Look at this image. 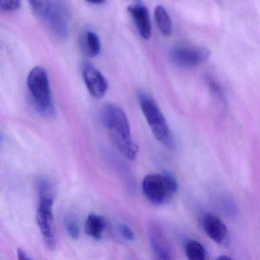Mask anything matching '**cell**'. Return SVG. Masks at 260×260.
<instances>
[{
    "label": "cell",
    "mask_w": 260,
    "mask_h": 260,
    "mask_svg": "<svg viewBox=\"0 0 260 260\" xmlns=\"http://www.w3.org/2000/svg\"><path fill=\"white\" fill-rule=\"evenodd\" d=\"M177 188L176 179L168 173H153L143 179V192L148 201L154 205L167 203L176 194Z\"/></svg>",
    "instance_id": "cell-3"
},
{
    "label": "cell",
    "mask_w": 260,
    "mask_h": 260,
    "mask_svg": "<svg viewBox=\"0 0 260 260\" xmlns=\"http://www.w3.org/2000/svg\"><path fill=\"white\" fill-rule=\"evenodd\" d=\"M27 85L38 110L44 114H51L53 112L52 95L45 70L41 67L33 68L28 74Z\"/></svg>",
    "instance_id": "cell-5"
},
{
    "label": "cell",
    "mask_w": 260,
    "mask_h": 260,
    "mask_svg": "<svg viewBox=\"0 0 260 260\" xmlns=\"http://www.w3.org/2000/svg\"><path fill=\"white\" fill-rule=\"evenodd\" d=\"M138 100L146 121L156 139L172 148L174 146V140L171 131L156 102L143 92L138 93Z\"/></svg>",
    "instance_id": "cell-2"
},
{
    "label": "cell",
    "mask_w": 260,
    "mask_h": 260,
    "mask_svg": "<svg viewBox=\"0 0 260 260\" xmlns=\"http://www.w3.org/2000/svg\"><path fill=\"white\" fill-rule=\"evenodd\" d=\"M154 19L159 31L166 37L173 32V22L168 12L162 6H157L154 10Z\"/></svg>",
    "instance_id": "cell-14"
},
{
    "label": "cell",
    "mask_w": 260,
    "mask_h": 260,
    "mask_svg": "<svg viewBox=\"0 0 260 260\" xmlns=\"http://www.w3.org/2000/svg\"><path fill=\"white\" fill-rule=\"evenodd\" d=\"M102 120L111 141L127 159H135L138 147L132 138L130 124L125 112L115 104H107L102 111Z\"/></svg>",
    "instance_id": "cell-1"
},
{
    "label": "cell",
    "mask_w": 260,
    "mask_h": 260,
    "mask_svg": "<svg viewBox=\"0 0 260 260\" xmlns=\"http://www.w3.org/2000/svg\"><path fill=\"white\" fill-rule=\"evenodd\" d=\"M118 231L119 232L120 235L125 240H128V241H133L135 240V233L133 232L132 228L125 223L118 224Z\"/></svg>",
    "instance_id": "cell-19"
},
{
    "label": "cell",
    "mask_w": 260,
    "mask_h": 260,
    "mask_svg": "<svg viewBox=\"0 0 260 260\" xmlns=\"http://www.w3.org/2000/svg\"><path fill=\"white\" fill-rule=\"evenodd\" d=\"M106 226V220L103 216L90 214L86 219L85 230L89 237L95 240H100L103 237Z\"/></svg>",
    "instance_id": "cell-13"
},
{
    "label": "cell",
    "mask_w": 260,
    "mask_h": 260,
    "mask_svg": "<svg viewBox=\"0 0 260 260\" xmlns=\"http://www.w3.org/2000/svg\"><path fill=\"white\" fill-rule=\"evenodd\" d=\"M203 228L207 235L215 243H222L228 237V228L217 216L208 214L203 219Z\"/></svg>",
    "instance_id": "cell-11"
},
{
    "label": "cell",
    "mask_w": 260,
    "mask_h": 260,
    "mask_svg": "<svg viewBox=\"0 0 260 260\" xmlns=\"http://www.w3.org/2000/svg\"><path fill=\"white\" fill-rule=\"evenodd\" d=\"M56 1L57 0H28V4L39 19L49 11Z\"/></svg>",
    "instance_id": "cell-16"
},
{
    "label": "cell",
    "mask_w": 260,
    "mask_h": 260,
    "mask_svg": "<svg viewBox=\"0 0 260 260\" xmlns=\"http://www.w3.org/2000/svg\"><path fill=\"white\" fill-rule=\"evenodd\" d=\"M53 207L54 199L48 189V185L45 182H42L39 185V203L36 212V220L45 244L50 249L56 247Z\"/></svg>",
    "instance_id": "cell-4"
},
{
    "label": "cell",
    "mask_w": 260,
    "mask_h": 260,
    "mask_svg": "<svg viewBox=\"0 0 260 260\" xmlns=\"http://www.w3.org/2000/svg\"><path fill=\"white\" fill-rule=\"evenodd\" d=\"M65 228L70 237L74 240H77L80 237V228L77 217L73 214L67 216L64 220Z\"/></svg>",
    "instance_id": "cell-17"
},
{
    "label": "cell",
    "mask_w": 260,
    "mask_h": 260,
    "mask_svg": "<svg viewBox=\"0 0 260 260\" xmlns=\"http://www.w3.org/2000/svg\"><path fill=\"white\" fill-rule=\"evenodd\" d=\"M148 237L150 246L156 258L162 260L173 258L171 248L168 240L159 225L155 223H151L149 225Z\"/></svg>",
    "instance_id": "cell-9"
},
{
    "label": "cell",
    "mask_w": 260,
    "mask_h": 260,
    "mask_svg": "<svg viewBox=\"0 0 260 260\" xmlns=\"http://www.w3.org/2000/svg\"><path fill=\"white\" fill-rule=\"evenodd\" d=\"M18 254V258L19 259L22 260H26V259H31V257L28 255V254L25 251H24L23 249H19L17 251Z\"/></svg>",
    "instance_id": "cell-20"
},
{
    "label": "cell",
    "mask_w": 260,
    "mask_h": 260,
    "mask_svg": "<svg viewBox=\"0 0 260 260\" xmlns=\"http://www.w3.org/2000/svg\"><path fill=\"white\" fill-rule=\"evenodd\" d=\"M86 2L89 4H95V5H100V4H103L106 0H86Z\"/></svg>",
    "instance_id": "cell-21"
},
{
    "label": "cell",
    "mask_w": 260,
    "mask_h": 260,
    "mask_svg": "<svg viewBox=\"0 0 260 260\" xmlns=\"http://www.w3.org/2000/svg\"><path fill=\"white\" fill-rule=\"evenodd\" d=\"M21 0H0V7L3 12L11 13L19 10Z\"/></svg>",
    "instance_id": "cell-18"
},
{
    "label": "cell",
    "mask_w": 260,
    "mask_h": 260,
    "mask_svg": "<svg viewBox=\"0 0 260 260\" xmlns=\"http://www.w3.org/2000/svg\"><path fill=\"white\" fill-rule=\"evenodd\" d=\"M211 52L205 47L177 46L170 50L169 59L180 68H194L209 59Z\"/></svg>",
    "instance_id": "cell-6"
},
{
    "label": "cell",
    "mask_w": 260,
    "mask_h": 260,
    "mask_svg": "<svg viewBox=\"0 0 260 260\" xmlns=\"http://www.w3.org/2000/svg\"><path fill=\"white\" fill-rule=\"evenodd\" d=\"M185 252L187 258L190 260H204L207 258L206 249L196 240L187 241Z\"/></svg>",
    "instance_id": "cell-15"
},
{
    "label": "cell",
    "mask_w": 260,
    "mask_h": 260,
    "mask_svg": "<svg viewBox=\"0 0 260 260\" xmlns=\"http://www.w3.org/2000/svg\"><path fill=\"white\" fill-rule=\"evenodd\" d=\"M41 20L56 37L68 39L70 32L69 19L64 7L59 0Z\"/></svg>",
    "instance_id": "cell-7"
},
{
    "label": "cell",
    "mask_w": 260,
    "mask_h": 260,
    "mask_svg": "<svg viewBox=\"0 0 260 260\" xmlns=\"http://www.w3.org/2000/svg\"><path fill=\"white\" fill-rule=\"evenodd\" d=\"M137 30L142 39L147 40L151 36V23L148 10L142 4H135L127 7Z\"/></svg>",
    "instance_id": "cell-10"
},
{
    "label": "cell",
    "mask_w": 260,
    "mask_h": 260,
    "mask_svg": "<svg viewBox=\"0 0 260 260\" xmlns=\"http://www.w3.org/2000/svg\"><path fill=\"white\" fill-rule=\"evenodd\" d=\"M80 43L82 51L88 57H96L101 51L100 38L94 31L90 30H86L82 34Z\"/></svg>",
    "instance_id": "cell-12"
},
{
    "label": "cell",
    "mask_w": 260,
    "mask_h": 260,
    "mask_svg": "<svg viewBox=\"0 0 260 260\" xmlns=\"http://www.w3.org/2000/svg\"><path fill=\"white\" fill-rule=\"evenodd\" d=\"M225 258H226V259H230L231 258H230L229 256H220L219 259H225Z\"/></svg>",
    "instance_id": "cell-22"
},
{
    "label": "cell",
    "mask_w": 260,
    "mask_h": 260,
    "mask_svg": "<svg viewBox=\"0 0 260 260\" xmlns=\"http://www.w3.org/2000/svg\"><path fill=\"white\" fill-rule=\"evenodd\" d=\"M82 75L89 93L96 99L103 98L107 92L109 84L101 72L89 62L82 64Z\"/></svg>",
    "instance_id": "cell-8"
}]
</instances>
